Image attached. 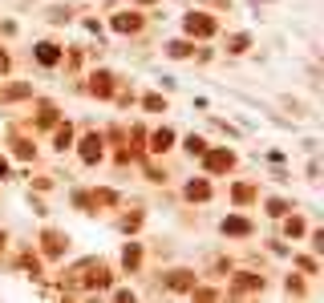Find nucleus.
I'll return each mask as SVG.
<instances>
[{
  "label": "nucleus",
  "instance_id": "1",
  "mask_svg": "<svg viewBox=\"0 0 324 303\" xmlns=\"http://www.w3.org/2000/svg\"><path fill=\"white\" fill-rule=\"evenodd\" d=\"M37 57H41L45 65H53V61H57V49H53V45H41V53H37Z\"/></svg>",
  "mask_w": 324,
  "mask_h": 303
}]
</instances>
